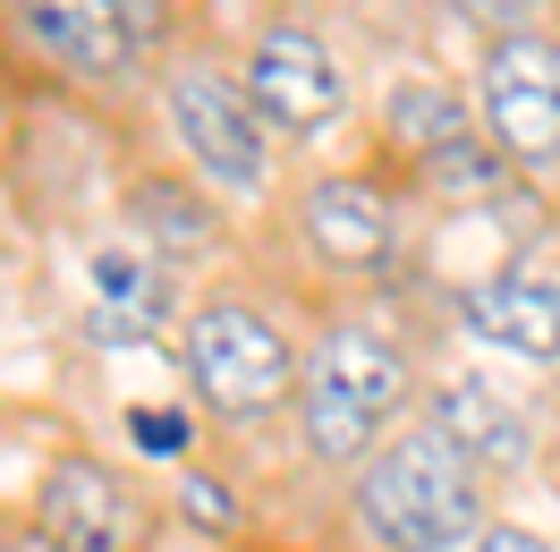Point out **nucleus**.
<instances>
[{
    "instance_id": "f257e3e1",
    "label": "nucleus",
    "mask_w": 560,
    "mask_h": 552,
    "mask_svg": "<svg viewBox=\"0 0 560 552\" xmlns=\"http://www.w3.org/2000/svg\"><path fill=\"white\" fill-rule=\"evenodd\" d=\"M306 332L315 314L280 298L272 273H212L187 298V323L171 341V366L187 382V409L221 442H264L298 416L306 382Z\"/></svg>"
},
{
    "instance_id": "412c9836",
    "label": "nucleus",
    "mask_w": 560,
    "mask_h": 552,
    "mask_svg": "<svg viewBox=\"0 0 560 552\" xmlns=\"http://www.w3.org/2000/svg\"><path fill=\"white\" fill-rule=\"evenodd\" d=\"M18 544H26V552H60V544H35V536H18Z\"/></svg>"
},
{
    "instance_id": "39448f33",
    "label": "nucleus",
    "mask_w": 560,
    "mask_h": 552,
    "mask_svg": "<svg viewBox=\"0 0 560 552\" xmlns=\"http://www.w3.org/2000/svg\"><path fill=\"white\" fill-rule=\"evenodd\" d=\"M340 527H349L357 552H467L492 527V484H485V468L417 409L349 476Z\"/></svg>"
},
{
    "instance_id": "f03ea898",
    "label": "nucleus",
    "mask_w": 560,
    "mask_h": 552,
    "mask_svg": "<svg viewBox=\"0 0 560 552\" xmlns=\"http://www.w3.org/2000/svg\"><path fill=\"white\" fill-rule=\"evenodd\" d=\"M408 212L417 187L383 145H357L340 162H306L280 196V230L298 255V307H374L408 264Z\"/></svg>"
},
{
    "instance_id": "20e7f679",
    "label": "nucleus",
    "mask_w": 560,
    "mask_h": 552,
    "mask_svg": "<svg viewBox=\"0 0 560 552\" xmlns=\"http://www.w3.org/2000/svg\"><path fill=\"white\" fill-rule=\"evenodd\" d=\"M153 85V119H162V145H171L187 171L205 179L230 212H280L289 196V145L264 128L255 94L238 85V60L212 35L178 43L162 69L144 77Z\"/></svg>"
},
{
    "instance_id": "7ed1b4c3",
    "label": "nucleus",
    "mask_w": 560,
    "mask_h": 552,
    "mask_svg": "<svg viewBox=\"0 0 560 552\" xmlns=\"http://www.w3.org/2000/svg\"><path fill=\"white\" fill-rule=\"evenodd\" d=\"M424 357L417 341L374 307H315L306 332V382H298V416L289 434L323 476H357L374 450L424 409Z\"/></svg>"
},
{
    "instance_id": "4be33fe9",
    "label": "nucleus",
    "mask_w": 560,
    "mask_h": 552,
    "mask_svg": "<svg viewBox=\"0 0 560 552\" xmlns=\"http://www.w3.org/2000/svg\"><path fill=\"white\" fill-rule=\"evenodd\" d=\"M552 221H560V205H552Z\"/></svg>"
},
{
    "instance_id": "9d476101",
    "label": "nucleus",
    "mask_w": 560,
    "mask_h": 552,
    "mask_svg": "<svg viewBox=\"0 0 560 552\" xmlns=\"http://www.w3.org/2000/svg\"><path fill=\"white\" fill-rule=\"evenodd\" d=\"M187 298H196V289H187V273H178V264H162L153 246H137L119 221L77 246V341L103 348V357H128V348L178 341Z\"/></svg>"
},
{
    "instance_id": "423d86ee",
    "label": "nucleus",
    "mask_w": 560,
    "mask_h": 552,
    "mask_svg": "<svg viewBox=\"0 0 560 552\" xmlns=\"http://www.w3.org/2000/svg\"><path fill=\"white\" fill-rule=\"evenodd\" d=\"M230 60H238V85L255 94L264 128L289 153H315V145H331L357 119V77L340 60V43L323 35L306 9H264L230 43Z\"/></svg>"
},
{
    "instance_id": "6e6552de",
    "label": "nucleus",
    "mask_w": 560,
    "mask_h": 552,
    "mask_svg": "<svg viewBox=\"0 0 560 552\" xmlns=\"http://www.w3.org/2000/svg\"><path fill=\"white\" fill-rule=\"evenodd\" d=\"M18 536L60 544V552H153L162 502L144 493V476L128 468V459H110V450H94L85 434H77V442L51 459V476L35 484Z\"/></svg>"
},
{
    "instance_id": "ddd939ff",
    "label": "nucleus",
    "mask_w": 560,
    "mask_h": 552,
    "mask_svg": "<svg viewBox=\"0 0 560 552\" xmlns=\"http://www.w3.org/2000/svg\"><path fill=\"white\" fill-rule=\"evenodd\" d=\"M424 416L485 468V484H510L544 459V416L526 409V400H510L485 366H442V375L424 382Z\"/></svg>"
},
{
    "instance_id": "dca6fc26",
    "label": "nucleus",
    "mask_w": 560,
    "mask_h": 552,
    "mask_svg": "<svg viewBox=\"0 0 560 552\" xmlns=\"http://www.w3.org/2000/svg\"><path fill=\"white\" fill-rule=\"evenodd\" d=\"M119 434H128V459H137V468H196L205 416L187 409V400H128V409H119Z\"/></svg>"
},
{
    "instance_id": "6ab92c4d",
    "label": "nucleus",
    "mask_w": 560,
    "mask_h": 552,
    "mask_svg": "<svg viewBox=\"0 0 560 552\" xmlns=\"http://www.w3.org/2000/svg\"><path fill=\"white\" fill-rule=\"evenodd\" d=\"M544 416H552V450H560V375H552V409H544Z\"/></svg>"
},
{
    "instance_id": "0eeeda50",
    "label": "nucleus",
    "mask_w": 560,
    "mask_h": 552,
    "mask_svg": "<svg viewBox=\"0 0 560 552\" xmlns=\"http://www.w3.org/2000/svg\"><path fill=\"white\" fill-rule=\"evenodd\" d=\"M0 60L60 103H119L144 77L119 0H0Z\"/></svg>"
},
{
    "instance_id": "2eb2a0df",
    "label": "nucleus",
    "mask_w": 560,
    "mask_h": 552,
    "mask_svg": "<svg viewBox=\"0 0 560 552\" xmlns=\"http://www.w3.org/2000/svg\"><path fill=\"white\" fill-rule=\"evenodd\" d=\"M171 518L187 527V536H205V544H246V527H255V510H246V484L221 468V459H196V468H178L171 484Z\"/></svg>"
},
{
    "instance_id": "a211bd4d",
    "label": "nucleus",
    "mask_w": 560,
    "mask_h": 552,
    "mask_svg": "<svg viewBox=\"0 0 560 552\" xmlns=\"http://www.w3.org/2000/svg\"><path fill=\"white\" fill-rule=\"evenodd\" d=\"M467 552H552V536H535V527H518V518H492Z\"/></svg>"
},
{
    "instance_id": "f8f14e48",
    "label": "nucleus",
    "mask_w": 560,
    "mask_h": 552,
    "mask_svg": "<svg viewBox=\"0 0 560 552\" xmlns=\"http://www.w3.org/2000/svg\"><path fill=\"white\" fill-rule=\"evenodd\" d=\"M451 323L476 348L560 375V255H501L485 273L451 280Z\"/></svg>"
},
{
    "instance_id": "4468645a",
    "label": "nucleus",
    "mask_w": 560,
    "mask_h": 552,
    "mask_svg": "<svg viewBox=\"0 0 560 552\" xmlns=\"http://www.w3.org/2000/svg\"><path fill=\"white\" fill-rule=\"evenodd\" d=\"M485 119H476V94H467V77H442V69H399L374 94V119H365V145H383L399 171H417L424 153H442V145L476 137Z\"/></svg>"
},
{
    "instance_id": "aec40b11",
    "label": "nucleus",
    "mask_w": 560,
    "mask_h": 552,
    "mask_svg": "<svg viewBox=\"0 0 560 552\" xmlns=\"http://www.w3.org/2000/svg\"><path fill=\"white\" fill-rule=\"evenodd\" d=\"M0 552H26V544H18V536H9V527H0Z\"/></svg>"
},
{
    "instance_id": "f3484780",
    "label": "nucleus",
    "mask_w": 560,
    "mask_h": 552,
    "mask_svg": "<svg viewBox=\"0 0 560 552\" xmlns=\"http://www.w3.org/2000/svg\"><path fill=\"white\" fill-rule=\"evenodd\" d=\"M451 26H467L476 35V51L485 43H518V35H544V26H560V0H433Z\"/></svg>"
},
{
    "instance_id": "1a4fd4ad",
    "label": "nucleus",
    "mask_w": 560,
    "mask_h": 552,
    "mask_svg": "<svg viewBox=\"0 0 560 552\" xmlns=\"http://www.w3.org/2000/svg\"><path fill=\"white\" fill-rule=\"evenodd\" d=\"M467 94H476V119L501 145V162L560 205V26L485 43L467 60Z\"/></svg>"
},
{
    "instance_id": "9b49d317",
    "label": "nucleus",
    "mask_w": 560,
    "mask_h": 552,
    "mask_svg": "<svg viewBox=\"0 0 560 552\" xmlns=\"http://www.w3.org/2000/svg\"><path fill=\"white\" fill-rule=\"evenodd\" d=\"M110 221H119L137 246H153L162 264H178V273L230 264V246H238V221H230V205H221L205 179L178 162V153H137V162H119Z\"/></svg>"
}]
</instances>
